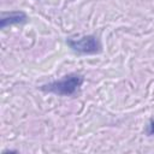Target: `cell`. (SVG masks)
Segmentation results:
<instances>
[{"mask_svg":"<svg viewBox=\"0 0 154 154\" xmlns=\"http://www.w3.org/2000/svg\"><path fill=\"white\" fill-rule=\"evenodd\" d=\"M67 45L73 52L81 54H95L101 51V42L94 35H85L78 38H67Z\"/></svg>","mask_w":154,"mask_h":154,"instance_id":"cell-2","label":"cell"},{"mask_svg":"<svg viewBox=\"0 0 154 154\" xmlns=\"http://www.w3.org/2000/svg\"><path fill=\"white\" fill-rule=\"evenodd\" d=\"M147 132H148V135H150V136L154 135V120L150 122V124L148 125V130H147Z\"/></svg>","mask_w":154,"mask_h":154,"instance_id":"cell-4","label":"cell"},{"mask_svg":"<svg viewBox=\"0 0 154 154\" xmlns=\"http://www.w3.org/2000/svg\"><path fill=\"white\" fill-rule=\"evenodd\" d=\"M83 81H84L83 76L78 73H70L64 76L60 79H57L54 82L42 85L41 89L46 93H52L61 96H70V95H73L81 88Z\"/></svg>","mask_w":154,"mask_h":154,"instance_id":"cell-1","label":"cell"},{"mask_svg":"<svg viewBox=\"0 0 154 154\" xmlns=\"http://www.w3.org/2000/svg\"><path fill=\"white\" fill-rule=\"evenodd\" d=\"M26 20V14L22 11H14V12H4L1 14L0 19V26L1 29H5L8 25L23 23Z\"/></svg>","mask_w":154,"mask_h":154,"instance_id":"cell-3","label":"cell"}]
</instances>
